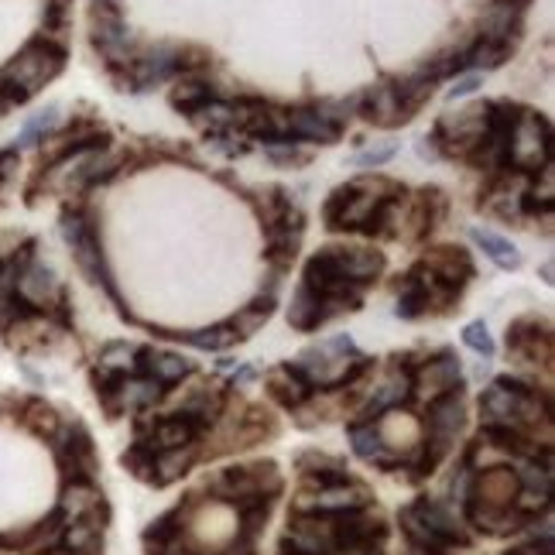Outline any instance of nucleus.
<instances>
[{
    "mask_svg": "<svg viewBox=\"0 0 555 555\" xmlns=\"http://www.w3.org/2000/svg\"><path fill=\"white\" fill-rule=\"evenodd\" d=\"M206 487L213 497L233 504V501H240V497H251V494L278 497L285 480H281V473H278V463L264 460V463H251V466H227V470L216 473Z\"/></svg>",
    "mask_w": 555,
    "mask_h": 555,
    "instance_id": "7ed1b4c3",
    "label": "nucleus"
},
{
    "mask_svg": "<svg viewBox=\"0 0 555 555\" xmlns=\"http://www.w3.org/2000/svg\"><path fill=\"white\" fill-rule=\"evenodd\" d=\"M460 388H463L460 357H453V353H439L436 360H425L412 381V394H422L425 401L439 398V394H449V391H460Z\"/></svg>",
    "mask_w": 555,
    "mask_h": 555,
    "instance_id": "9b49d317",
    "label": "nucleus"
},
{
    "mask_svg": "<svg viewBox=\"0 0 555 555\" xmlns=\"http://www.w3.org/2000/svg\"><path fill=\"white\" fill-rule=\"evenodd\" d=\"M18 168V151H0V182H7Z\"/></svg>",
    "mask_w": 555,
    "mask_h": 555,
    "instance_id": "e433bc0d",
    "label": "nucleus"
},
{
    "mask_svg": "<svg viewBox=\"0 0 555 555\" xmlns=\"http://www.w3.org/2000/svg\"><path fill=\"white\" fill-rule=\"evenodd\" d=\"M422 264L442 281V285H453V288H460V292L466 281L473 278V261L463 247H449V244L436 247V251H429L422 257Z\"/></svg>",
    "mask_w": 555,
    "mask_h": 555,
    "instance_id": "ddd939ff",
    "label": "nucleus"
},
{
    "mask_svg": "<svg viewBox=\"0 0 555 555\" xmlns=\"http://www.w3.org/2000/svg\"><path fill=\"white\" fill-rule=\"evenodd\" d=\"M271 312H275V295H261V299H254L251 305H244V309H240L237 316L230 319V329L237 333V340H247V336H254L257 329L268 323Z\"/></svg>",
    "mask_w": 555,
    "mask_h": 555,
    "instance_id": "b1692460",
    "label": "nucleus"
},
{
    "mask_svg": "<svg viewBox=\"0 0 555 555\" xmlns=\"http://www.w3.org/2000/svg\"><path fill=\"white\" fill-rule=\"evenodd\" d=\"M350 446H353V453H357L360 460H367V463H377V466L398 463V456L388 453V446H384V439H381V432H377L374 422L350 425Z\"/></svg>",
    "mask_w": 555,
    "mask_h": 555,
    "instance_id": "412c9836",
    "label": "nucleus"
},
{
    "mask_svg": "<svg viewBox=\"0 0 555 555\" xmlns=\"http://www.w3.org/2000/svg\"><path fill=\"white\" fill-rule=\"evenodd\" d=\"M412 401V381L401 374H394L381 384V388L374 391V398H370V405L364 408V422H381L384 412H391V408H401Z\"/></svg>",
    "mask_w": 555,
    "mask_h": 555,
    "instance_id": "a211bd4d",
    "label": "nucleus"
},
{
    "mask_svg": "<svg viewBox=\"0 0 555 555\" xmlns=\"http://www.w3.org/2000/svg\"><path fill=\"white\" fill-rule=\"evenodd\" d=\"M473 240H477V244L484 247V254L490 257V261L497 264V268H504V271H514V268H521V254H518V247H514L511 240L497 237L494 230L473 227Z\"/></svg>",
    "mask_w": 555,
    "mask_h": 555,
    "instance_id": "393cba45",
    "label": "nucleus"
},
{
    "mask_svg": "<svg viewBox=\"0 0 555 555\" xmlns=\"http://www.w3.org/2000/svg\"><path fill=\"white\" fill-rule=\"evenodd\" d=\"M168 336H175V340H185V343H192V347H199V350H227L237 343V333L227 326H209V329H196V333H168Z\"/></svg>",
    "mask_w": 555,
    "mask_h": 555,
    "instance_id": "c85d7f7f",
    "label": "nucleus"
},
{
    "mask_svg": "<svg viewBox=\"0 0 555 555\" xmlns=\"http://www.w3.org/2000/svg\"><path fill=\"white\" fill-rule=\"evenodd\" d=\"M268 158L275 165H305V162H309V155L299 151V148H292V144H285V148H271Z\"/></svg>",
    "mask_w": 555,
    "mask_h": 555,
    "instance_id": "c9c22d12",
    "label": "nucleus"
},
{
    "mask_svg": "<svg viewBox=\"0 0 555 555\" xmlns=\"http://www.w3.org/2000/svg\"><path fill=\"white\" fill-rule=\"evenodd\" d=\"M268 394L278 401L281 408H292V412H295V408H302L305 401L316 394V388H312V384L305 381L299 370L292 367V360H288V364H281V367H275L268 374Z\"/></svg>",
    "mask_w": 555,
    "mask_h": 555,
    "instance_id": "2eb2a0df",
    "label": "nucleus"
},
{
    "mask_svg": "<svg viewBox=\"0 0 555 555\" xmlns=\"http://www.w3.org/2000/svg\"><path fill=\"white\" fill-rule=\"evenodd\" d=\"M134 357H138V347H131V343H107L100 350V367L124 374V370H134Z\"/></svg>",
    "mask_w": 555,
    "mask_h": 555,
    "instance_id": "2f4dec72",
    "label": "nucleus"
},
{
    "mask_svg": "<svg viewBox=\"0 0 555 555\" xmlns=\"http://www.w3.org/2000/svg\"><path fill=\"white\" fill-rule=\"evenodd\" d=\"M463 343L470 350H477L484 360L494 357V340H490V329H487L484 319H477V323H470V326L463 329Z\"/></svg>",
    "mask_w": 555,
    "mask_h": 555,
    "instance_id": "72a5a7b5",
    "label": "nucleus"
},
{
    "mask_svg": "<svg viewBox=\"0 0 555 555\" xmlns=\"http://www.w3.org/2000/svg\"><path fill=\"white\" fill-rule=\"evenodd\" d=\"M288 323H292L295 329H302V333L323 326V305H319V295L312 292L305 281L295 288V295H292V305H288Z\"/></svg>",
    "mask_w": 555,
    "mask_h": 555,
    "instance_id": "5701e85b",
    "label": "nucleus"
},
{
    "mask_svg": "<svg viewBox=\"0 0 555 555\" xmlns=\"http://www.w3.org/2000/svg\"><path fill=\"white\" fill-rule=\"evenodd\" d=\"M360 117L370 120L374 127H398V124H408V117L401 114V103H398V93H394V86H374L370 93L360 96Z\"/></svg>",
    "mask_w": 555,
    "mask_h": 555,
    "instance_id": "dca6fc26",
    "label": "nucleus"
},
{
    "mask_svg": "<svg viewBox=\"0 0 555 555\" xmlns=\"http://www.w3.org/2000/svg\"><path fill=\"white\" fill-rule=\"evenodd\" d=\"M484 86V72H466V76L456 79V86H449V100H460V96H470Z\"/></svg>",
    "mask_w": 555,
    "mask_h": 555,
    "instance_id": "f704fd0d",
    "label": "nucleus"
},
{
    "mask_svg": "<svg viewBox=\"0 0 555 555\" xmlns=\"http://www.w3.org/2000/svg\"><path fill=\"white\" fill-rule=\"evenodd\" d=\"M463 422H466L463 388L460 391H449V394H439V398L429 401V415H425L429 436H425V442H429V446H436L439 453L449 456V449H453L456 436L463 432Z\"/></svg>",
    "mask_w": 555,
    "mask_h": 555,
    "instance_id": "0eeeda50",
    "label": "nucleus"
},
{
    "mask_svg": "<svg viewBox=\"0 0 555 555\" xmlns=\"http://www.w3.org/2000/svg\"><path fill=\"white\" fill-rule=\"evenodd\" d=\"M370 504V490L353 484V480H347V484L340 487H329V490H319V494H312L309 504H295L299 511H326V514H340V511H364Z\"/></svg>",
    "mask_w": 555,
    "mask_h": 555,
    "instance_id": "4468645a",
    "label": "nucleus"
},
{
    "mask_svg": "<svg viewBox=\"0 0 555 555\" xmlns=\"http://www.w3.org/2000/svg\"><path fill=\"white\" fill-rule=\"evenodd\" d=\"M199 460V446L196 442H189V446H179V449H158L155 456V477H151V484L155 487H168L172 480H179L189 473V466Z\"/></svg>",
    "mask_w": 555,
    "mask_h": 555,
    "instance_id": "aec40b11",
    "label": "nucleus"
},
{
    "mask_svg": "<svg viewBox=\"0 0 555 555\" xmlns=\"http://www.w3.org/2000/svg\"><path fill=\"white\" fill-rule=\"evenodd\" d=\"M52 439H55V460H59V470L66 484L96 477L100 460H96V446H93V436L86 432V425H79V422L59 425V432H55Z\"/></svg>",
    "mask_w": 555,
    "mask_h": 555,
    "instance_id": "39448f33",
    "label": "nucleus"
},
{
    "mask_svg": "<svg viewBox=\"0 0 555 555\" xmlns=\"http://www.w3.org/2000/svg\"><path fill=\"white\" fill-rule=\"evenodd\" d=\"M24 425H28L35 436H45V439H52L55 432H59V415H55V408L48 405V401L42 398H31L28 405H24Z\"/></svg>",
    "mask_w": 555,
    "mask_h": 555,
    "instance_id": "cd10ccee",
    "label": "nucleus"
},
{
    "mask_svg": "<svg viewBox=\"0 0 555 555\" xmlns=\"http://www.w3.org/2000/svg\"><path fill=\"white\" fill-rule=\"evenodd\" d=\"M59 120H62V114H59V107H55V103H52V107H45L42 114H35L28 124H24V131L18 138V148H35V144H42L48 134L59 127Z\"/></svg>",
    "mask_w": 555,
    "mask_h": 555,
    "instance_id": "c756f323",
    "label": "nucleus"
},
{
    "mask_svg": "<svg viewBox=\"0 0 555 555\" xmlns=\"http://www.w3.org/2000/svg\"><path fill=\"white\" fill-rule=\"evenodd\" d=\"M518 494H521L518 473L508 470V466H487L480 477H473L470 494L466 497H473V501L487 511H511Z\"/></svg>",
    "mask_w": 555,
    "mask_h": 555,
    "instance_id": "6e6552de",
    "label": "nucleus"
},
{
    "mask_svg": "<svg viewBox=\"0 0 555 555\" xmlns=\"http://www.w3.org/2000/svg\"><path fill=\"white\" fill-rule=\"evenodd\" d=\"M340 254V268L353 285H370L384 271V254L381 251H364V247H336Z\"/></svg>",
    "mask_w": 555,
    "mask_h": 555,
    "instance_id": "6ab92c4d",
    "label": "nucleus"
},
{
    "mask_svg": "<svg viewBox=\"0 0 555 555\" xmlns=\"http://www.w3.org/2000/svg\"><path fill=\"white\" fill-rule=\"evenodd\" d=\"M343 127H347V117L329 114V103H319V107H309V110H288L285 114L288 144H295V141L336 144L343 138Z\"/></svg>",
    "mask_w": 555,
    "mask_h": 555,
    "instance_id": "423d86ee",
    "label": "nucleus"
},
{
    "mask_svg": "<svg viewBox=\"0 0 555 555\" xmlns=\"http://www.w3.org/2000/svg\"><path fill=\"white\" fill-rule=\"evenodd\" d=\"M192 370H196V364L179 357V353H155V357H151V364H148V377H155V381H162L168 388V384L189 377Z\"/></svg>",
    "mask_w": 555,
    "mask_h": 555,
    "instance_id": "bb28decb",
    "label": "nucleus"
},
{
    "mask_svg": "<svg viewBox=\"0 0 555 555\" xmlns=\"http://www.w3.org/2000/svg\"><path fill=\"white\" fill-rule=\"evenodd\" d=\"M62 69H66V48L55 45L52 38H31V42L0 69V83H4L11 103H24L42 90L45 83H52Z\"/></svg>",
    "mask_w": 555,
    "mask_h": 555,
    "instance_id": "f257e3e1",
    "label": "nucleus"
},
{
    "mask_svg": "<svg viewBox=\"0 0 555 555\" xmlns=\"http://www.w3.org/2000/svg\"><path fill=\"white\" fill-rule=\"evenodd\" d=\"M408 552H412V549H408ZM412 555H415V552H412Z\"/></svg>",
    "mask_w": 555,
    "mask_h": 555,
    "instance_id": "ea45409f",
    "label": "nucleus"
},
{
    "mask_svg": "<svg viewBox=\"0 0 555 555\" xmlns=\"http://www.w3.org/2000/svg\"><path fill=\"white\" fill-rule=\"evenodd\" d=\"M394 155H398V144H394V141L367 144L364 151H357V155L350 158V165H357V168H381V165H388Z\"/></svg>",
    "mask_w": 555,
    "mask_h": 555,
    "instance_id": "473e14b6",
    "label": "nucleus"
},
{
    "mask_svg": "<svg viewBox=\"0 0 555 555\" xmlns=\"http://www.w3.org/2000/svg\"><path fill=\"white\" fill-rule=\"evenodd\" d=\"M165 398V384L155 381V377H124V388H120V401L127 408H151Z\"/></svg>",
    "mask_w": 555,
    "mask_h": 555,
    "instance_id": "a878e982",
    "label": "nucleus"
},
{
    "mask_svg": "<svg viewBox=\"0 0 555 555\" xmlns=\"http://www.w3.org/2000/svg\"><path fill=\"white\" fill-rule=\"evenodd\" d=\"M247 381H254V370L251 367H240L237 374H233V388H244Z\"/></svg>",
    "mask_w": 555,
    "mask_h": 555,
    "instance_id": "4c0bfd02",
    "label": "nucleus"
},
{
    "mask_svg": "<svg viewBox=\"0 0 555 555\" xmlns=\"http://www.w3.org/2000/svg\"><path fill=\"white\" fill-rule=\"evenodd\" d=\"M511 55H514V42H508V38L480 35L470 48H463V62L470 72H490V69L504 66Z\"/></svg>",
    "mask_w": 555,
    "mask_h": 555,
    "instance_id": "f3484780",
    "label": "nucleus"
},
{
    "mask_svg": "<svg viewBox=\"0 0 555 555\" xmlns=\"http://www.w3.org/2000/svg\"><path fill=\"white\" fill-rule=\"evenodd\" d=\"M155 456H158V449L151 446L148 439H138L131 449H127L124 456H120V463H124L127 470H131L138 480H144V484H151V477H155Z\"/></svg>",
    "mask_w": 555,
    "mask_h": 555,
    "instance_id": "7c9ffc66",
    "label": "nucleus"
},
{
    "mask_svg": "<svg viewBox=\"0 0 555 555\" xmlns=\"http://www.w3.org/2000/svg\"><path fill=\"white\" fill-rule=\"evenodd\" d=\"M96 7H120V0H93Z\"/></svg>",
    "mask_w": 555,
    "mask_h": 555,
    "instance_id": "58836bf2",
    "label": "nucleus"
},
{
    "mask_svg": "<svg viewBox=\"0 0 555 555\" xmlns=\"http://www.w3.org/2000/svg\"><path fill=\"white\" fill-rule=\"evenodd\" d=\"M189 508H192V494L185 504H175L172 511H165L162 518H155L148 528L141 532V542L148 555H162L165 549H172L175 542L185 535V518H189Z\"/></svg>",
    "mask_w": 555,
    "mask_h": 555,
    "instance_id": "f8f14e48",
    "label": "nucleus"
},
{
    "mask_svg": "<svg viewBox=\"0 0 555 555\" xmlns=\"http://www.w3.org/2000/svg\"><path fill=\"white\" fill-rule=\"evenodd\" d=\"M209 100H213V86H209L206 79H199V76H182L179 83L172 86V93H168V103H172L175 110H182L185 117H192L196 110H203Z\"/></svg>",
    "mask_w": 555,
    "mask_h": 555,
    "instance_id": "4be33fe9",
    "label": "nucleus"
},
{
    "mask_svg": "<svg viewBox=\"0 0 555 555\" xmlns=\"http://www.w3.org/2000/svg\"><path fill=\"white\" fill-rule=\"evenodd\" d=\"M59 230H62V237H66V244L72 247V254H76L79 271H83L93 285L107 288V292L117 299V288H114V281H110V268H107V257H103V244H100V233H96V223L86 213H79V209H66L59 220Z\"/></svg>",
    "mask_w": 555,
    "mask_h": 555,
    "instance_id": "f03ea898",
    "label": "nucleus"
},
{
    "mask_svg": "<svg viewBox=\"0 0 555 555\" xmlns=\"http://www.w3.org/2000/svg\"><path fill=\"white\" fill-rule=\"evenodd\" d=\"M508 353L514 360H532V364H549L552 360V326L538 323L535 316L518 319L508 329Z\"/></svg>",
    "mask_w": 555,
    "mask_h": 555,
    "instance_id": "1a4fd4ad",
    "label": "nucleus"
},
{
    "mask_svg": "<svg viewBox=\"0 0 555 555\" xmlns=\"http://www.w3.org/2000/svg\"><path fill=\"white\" fill-rule=\"evenodd\" d=\"M62 288L59 281H55V271L48 268L42 261H24L21 271H18V299L24 305H31V309H52L55 302H59Z\"/></svg>",
    "mask_w": 555,
    "mask_h": 555,
    "instance_id": "9d476101",
    "label": "nucleus"
},
{
    "mask_svg": "<svg viewBox=\"0 0 555 555\" xmlns=\"http://www.w3.org/2000/svg\"><path fill=\"white\" fill-rule=\"evenodd\" d=\"M549 151H552L549 120L538 117L535 110H521L508 144V168L514 165L518 172H542V168H549Z\"/></svg>",
    "mask_w": 555,
    "mask_h": 555,
    "instance_id": "20e7f679",
    "label": "nucleus"
}]
</instances>
